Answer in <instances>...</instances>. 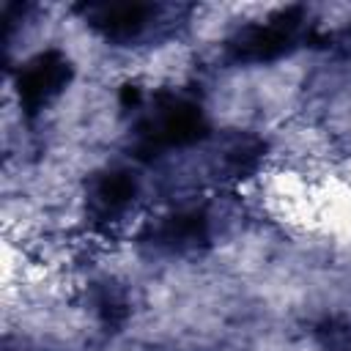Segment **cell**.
Instances as JSON below:
<instances>
[{
  "instance_id": "cell-1",
  "label": "cell",
  "mask_w": 351,
  "mask_h": 351,
  "mask_svg": "<svg viewBox=\"0 0 351 351\" xmlns=\"http://www.w3.org/2000/svg\"><path fill=\"white\" fill-rule=\"evenodd\" d=\"M302 30H304V11L291 5L239 27L225 41V47L236 63H271L288 55L299 44Z\"/></svg>"
},
{
  "instance_id": "cell-2",
  "label": "cell",
  "mask_w": 351,
  "mask_h": 351,
  "mask_svg": "<svg viewBox=\"0 0 351 351\" xmlns=\"http://www.w3.org/2000/svg\"><path fill=\"white\" fill-rule=\"evenodd\" d=\"M71 77H74V66L66 58V52L49 47L30 55L14 71V93L19 110L27 115L47 110L69 88Z\"/></svg>"
},
{
  "instance_id": "cell-3",
  "label": "cell",
  "mask_w": 351,
  "mask_h": 351,
  "mask_svg": "<svg viewBox=\"0 0 351 351\" xmlns=\"http://www.w3.org/2000/svg\"><path fill=\"white\" fill-rule=\"evenodd\" d=\"M140 197V178L129 167H107L93 173L85 186V217L93 228L118 225Z\"/></svg>"
},
{
  "instance_id": "cell-4",
  "label": "cell",
  "mask_w": 351,
  "mask_h": 351,
  "mask_svg": "<svg viewBox=\"0 0 351 351\" xmlns=\"http://www.w3.org/2000/svg\"><path fill=\"white\" fill-rule=\"evenodd\" d=\"M82 11L85 22L107 41H132L143 36L156 16V8L143 3H93Z\"/></svg>"
},
{
  "instance_id": "cell-5",
  "label": "cell",
  "mask_w": 351,
  "mask_h": 351,
  "mask_svg": "<svg viewBox=\"0 0 351 351\" xmlns=\"http://www.w3.org/2000/svg\"><path fill=\"white\" fill-rule=\"evenodd\" d=\"M329 351H351V340H340V343H335Z\"/></svg>"
}]
</instances>
